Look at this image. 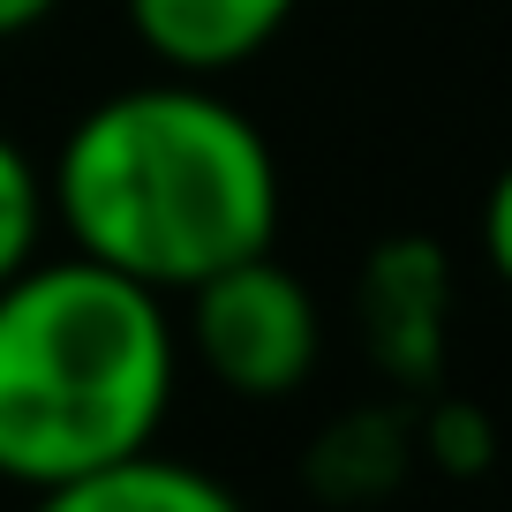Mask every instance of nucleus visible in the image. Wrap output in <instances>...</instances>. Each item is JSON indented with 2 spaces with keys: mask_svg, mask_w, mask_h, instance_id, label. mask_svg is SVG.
<instances>
[{
  "mask_svg": "<svg viewBox=\"0 0 512 512\" xmlns=\"http://www.w3.org/2000/svg\"><path fill=\"white\" fill-rule=\"evenodd\" d=\"M415 460H430L452 482H475L497 460V422L475 400H430L422 422H415Z\"/></svg>",
  "mask_w": 512,
  "mask_h": 512,
  "instance_id": "nucleus-8",
  "label": "nucleus"
},
{
  "mask_svg": "<svg viewBox=\"0 0 512 512\" xmlns=\"http://www.w3.org/2000/svg\"><path fill=\"white\" fill-rule=\"evenodd\" d=\"M68 249L151 294H189L279 234V159L264 128L196 76L98 98L46 166Z\"/></svg>",
  "mask_w": 512,
  "mask_h": 512,
  "instance_id": "nucleus-1",
  "label": "nucleus"
},
{
  "mask_svg": "<svg viewBox=\"0 0 512 512\" xmlns=\"http://www.w3.org/2000/svg\"><path fill=\"white\" fill-rule=\"evenodd\" d=\"M482 256H490V272H497V287L512 294V159L497 166L490 196H482Z\"/></svg>",
  "mask_w": 512,
  "mask_h": 512,
  "instance_id": "nucleus-10",
  "label": "nucleus"
},
{
  "mask_svg": "<svg viewBox=\"0 0 512 512\" xmlns=\"http://www.w3.org/2000/svg\"><path fill=\"white\" fill-rule=\"evenodd\" d=\"M181 384L166 294L91 256H31L0 279V475L53 490L159 445Z\"/></svg>",
  "mask_w": 512,
  "mask_h": 512,
  "instance_id": "nucleus-2",
  "label": "nucleus"
},
{
  "mask_svg": "<svg viewBox=\"0 0 512 512\" xmlns=\"http://www.w3.org/2000/svg\"><path fill=\"white\" fill-rule=\"evenodd\" d=\"M362 347L392 384L422 392L445 369V332H452V256L430 234H392L362 256L354 287Z\"/></svg>",
  "mask_w": 512,
  "mask_h": 512,
  "instance_id": "nucleus-4",
  "label": "nucleus"
},
{
  "mask_svg": "<svg viewBox=\"0 0 512 512\" xmlns=\"http://www.w3.org/2000/svg\"><path fill=\"white\" fill-rule=\"evenodd\" d=\"M61 0H0V38H23V31H38V23L53 16Z\"/></svg>",
  "mask_w": 512,
  "mask_h": 512,
  "instance_id": "nucleus-11",
  "label": "nucleus"
},
{
  "mask_svg": "<svg viewBox=\"0 0 512 512\" xmlns=\"http://www.w3.org/2000/svg\"><path fill=\"white\" fill-rule=\"evenodd\" d=\"M181 347L241 400H287L302 392L324 354V309L272 249L241 256L204 287H189V324Z\"/></svg>",
  "mask_w": 512,
  "mask_h": 512,
  "instance_id": "nucleus-3",
  "label": "nucleus"
},
{
  "mask_svg": "<svg viewBox=\"0 0 512 512\" xmlns=\"http://www.w3.org/2000/svg\"><path fill=\"white\" fill-rule=\"evenodd\" d=\"M31 512H249V505H241L219 475H204V467H189V460H166L159 445H144V452H128V460H113V467H91V475H76V482L38 490Z\"/></svg>",
  "mask_w": 512,
  "mask_h": 512,
  "instance_id": "nucleus-6",
  "label": "nucleus"
},
{
  "mask_svg": "<svg viewBox=\"0 0 512 512\" xmlns=\"http://www.w3.org/2000/svg\"><path fill=\"white\" fill-rule=\"evenodd\" d=\"M407 467H415V422H407L400 407H354V415H339L332 430L317 437V452H309V482H317L324 497H347V505L400 490Z\"/></svg>",
  "mask_w": 512,
  "mask_h": 512,
  "instance_id": "nucleus-7",
  "label": "nucleus"
},
{
  "mask_svg": "<svg viewBox=\"0 0 512 512\" xmlns=\"http://www.w3.org/2000/svg\"><path fill=\"white\" fill-rule=\"evenodd\" d=\"M128 38L166 68V76H234L241 61L272 46L294 23L302 0H121Z\"/></svg>",
  "mask_w": 512,
  "mask_h": 512,
  "instance_id": "nucleus-5",
  "label": "nucleus"
},
{
  "mask_svg": "<svg viewBox=\"0 0 512 512\" xmlns=\"http://www.w3.org/2000/svg\"><path fill=\"white\" fill-rule=\"evenodd\" d=\"M46 174L31 166V151L0 128V279H16L38 256V234H46Z\"/></svg>",
  "mask_w": 512,
  "mask_h": 512,
  "instance_id": "nucleus-9",
  "label": "nucleus"
}]
</instances>
